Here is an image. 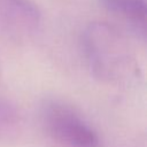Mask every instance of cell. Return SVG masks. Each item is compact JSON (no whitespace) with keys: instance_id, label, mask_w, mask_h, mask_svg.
I'll use <instances>...</instances> for the list:
<instances>
[{"instance_id":"7a4b0ae2","label":"cell","mask_w":147,"mask_h":147,"mask_svg":"<svg viewBox=\"0 0 147 147\" xmlns=\"http://www.w3.org/2000/svg\"><path fill=\"white\" fill-rule=\"evenodd\" d=\"M40 118L46 132L70 147H100V138L93 126L74 107L56 99L44 101Z\"/></svg>"},{"instance_id":"5b68a950","label":"cell","mask_w":147,"mask_h":147,"mask_svg":"<svg viewBox=\"0 0 147 147\" xmlns=\"http://www.w3.org/2000/svg\"><path fill=\"white\" fill-rule=\"evenodd\" d=\"M23 129L22 115L9 100L0 96V145H8L18 139Z\"/></svg>"},{"instance_id":"3957f363","label":"cell","mask_w":147,"mask_h":147,"mask_svg":"<svg viewBox=\"0 0 147 147\" xmlns=\"http://www.w3.org/2000/svg\"><path fill=\"white\" fill-rule=\"evenodd\" d=\"M0 23L9 32L25 36L40 23V11L32 0H0Z\"/></svg>"},{"instance_id":"277c9868","label":"cell","mask_w":147,"mask_h":147,"mask_svg":"<svg viewBox=\"0 0 147 147\" xmlns=\"http://www.w3.org/2000/svg\"><path fill=\"white\" fill-rule=\"evenodd\" d=\"M111 13L130 22L138 31L146 34L147 0H101Z\"/></svg>"},{"instance_id":"6da1fadb","label":"cell","mask_w":147,"mask_h":147,"mask_svg":"<svg viewBox=\"0 0 147 147\" xmlns=\"http://www.w3.org/2000/svg\"><path fill=\"white\" fill-rule=\"evenodd\" d=\"M83 48L93 76L101 80L125 79L134 69L126 39L117 29L105 22H93L85 29Z\"/></svg>"}]
</instances>
